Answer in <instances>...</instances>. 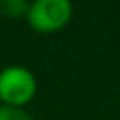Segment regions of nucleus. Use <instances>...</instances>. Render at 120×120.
Instances as JSON below:
<instances>
[{"instance_id":"obj_1","label":"nucleus","mask_w":120,"mask_h":120,"mask_svg":"<svg viewBox=\"0 0 120 120\" xmlns=\"http://www.w3.org/2000/svg\"><path fill=\"white\" fill-rule=\"evenodd\" d=\"M38 81L24 66H6L0 69V103L9 107H24L34 99Z\"/></svg>"},{"instance_id":"obj_2","label":"nucleus","mask_w":120,"mask_h":120,"mask_svg":"<svg viewBox=\"0 0 120 120\" xmlns=\"http://www.w3.org/2000/svg\"><path fill=\"white\" fill-rule=\"evenodd\" d=\"M71 0H32L26 13V21L34 32L54 34L71 21Z\"/></svg>"},{"instance_id":"obj_3","label":"nucleus","mask_w":120,"mask_h":120,"mask_svg":"<svg viewBox=\"0 0 120 120\" xmlns=\"http://www.w3.org/2000/svg\"><path fill=\"white\" fill-rule=\"evenodd\" d=\"M30 8L28 0H0V13L6 19H21L26 17Z\"/></svg>"},{"instance_id":"obj_4","label":"nucleus","mask_w":120,"mask_h":120,"mask_svg":"<svg viewBox=\"0 0 120 120\" xmlns=\"http://www.w3.org/2000/svg\"><path fill=\"white\" fill-rule=\"evenodd\" d=\"M0 120H34V118L24 107L0 105Z\"/></svg>"}]
</instances>
